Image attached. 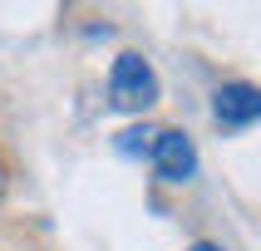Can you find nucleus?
<instances>
[{
  "instance_id": "obj_1",
  "label": "nucleus",
  "mask_w": 261,
  "mask_h": 251,
  "mask_svg": "<svg viewBox=\"0 0 261 251\" xmlns=\"http://www.w3.org/2000/svg\"><path fill=\"white\" fill-rule=\"evenodd\" d=\"M163 94L158 84V69L148 64L143 54H118L114 69H109V103H114L118 114H143V108H153Z\"/></svg>"
},
{
  "instance_id": "obj_5",
  "label": "nucleus",
  "mask_w": 261,
  "mask_h": 251,
  "mask_svg": "<svg viewBox=\"0 0 261 251\" xmlns=\"http://www.w3.org/2000/svg\"><path fill=\"white\" fill-rule=\"evenodd\" d=\"M188 251H222V246H217V241H192Z\"/></svg>"
},
{
  "instance_id": "obj_4",
  "label": "nucleus",
  "mask_w": 261,
  "mask_h": 251,
  "mask_svg": "<svg viewBox=\"0 0 261 251\" xmlns=\"http://www.w3.org/2000/svg\"><path fill=\"white\" fill-rule=\"evenodd\" d=\"M153 143H158V128H148V123H133L114 138V148L123 158H153Z\"/></svg>"
},
{
  "instance_id": "obj_6",
  "label": "nucleus",
  "mask_w": 261,
  "mask_h": 251,
  "mask_svg": "<svg viewBox=\"0 0 261 251\" xmlns=\"http://www.w3.org/2000/svg\"><path fill=\"white\" fill-rule=\"evenodd\" d=\"M5 182H10V173H5V162H0V197H5Z\"/></svg>"
},
{
  "instance_id": "obj_3",
  "label": "nucleus",
  "mask_w": 261,
  "mask_h": 251,
  "mask_svg": "<svg viewBox=\"0 0 261 251\" xmlns=\"http://www.w3.org/2000/svg\"><path fill=\"white\" fill-rule=\"evenodd\" d=\"M153 173L163 182H192L197 177V143L182 128L158 133V143H153Z\"/></svg>"
},
{
  "instance_id": "obj_2",
  "label": "nucleus",
  "mask_w": 261,
  "mask_h": 251,
  "mask_svg": "<svg viewBox=\"0 0 261 251\" xmlns=\"http://www.w3.org/2000/svg\"><path fill=\"white\" fill-rule=\"evenodd\" d=\"M212 118H217V128L227 133H242L251 123H261V89L247 84V79H232V84H222L212 94Z\"/></svg>"
}]
</instances>
